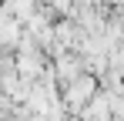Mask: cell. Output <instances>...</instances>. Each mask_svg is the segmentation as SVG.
Wrapping results in <instances>:
<instances>
[{
    "label": "cell",
    "instance_id": "1",
    "mask_svg": "<svg viewBox=\"0 0 124 121\" xmlns=\"http://www.w3.org/2000/svg\"><path fill=\"white\" fill-rule=\"evenodd\" d=\"M97 84H101V81L94 78V74H81V78L67 81V87H64V108L74 111V114H81L84 104L97 94Z\"/></svg>",
    "mask_w": 124,
    "mask_h": 121
}]
</instances>
